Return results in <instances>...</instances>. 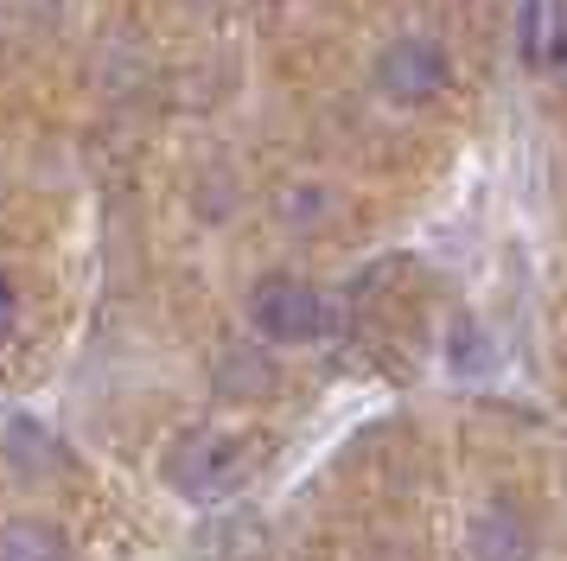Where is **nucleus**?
<instances>
[{
    "instance_id": "423d86ee",
    "label": "nucleus",
    "mask_w": 567,
    "mask_h": 561,
    "mask_svg": "<svg viewBox=\"0 0 567 561\" xmlns=\"http://www.w3.org/2000/svg\"><path fill=\"white\" fill-rule=\"evenodd\" d=\"M446 364H460V370H478V364H491L485 332L472 326V319H460V326L446 332Z\"/></svg>"
},
{
    "instance_id": "20e7f679",
    "label": "nucleus",
    "mask_w": 567,
    "mask_h": 561,
    "mask_svg": "<svg viewBox=\"0 0 567 561\" xmlns=\"http://www.w3.org/2000/svg\"><path fill=\"white\" fill-rule=\"evenodd\" d=\"M465 549H472V561H529L536 530L523 523L516 504H485L472 517V530H465Z\"/></svg>"
},
{
    "instance_id": "f03ea898",
    "label": "nucleus",
    "mask_w": 567,
    "mask_h": 561,
    "mask_svg": "<svg viewBox=\"0 0 567 561\" xmlns=\"http://www.w3.org/2000/svg\"><path fill=\"white\" fill-rule=\"evenodd\" d=\"M249 326L268 338V345H312L326 332V294L300 275H261L249 287Z\"/></svg>"
},
{
    "instance_id": "f257e3e1",
    "label": "nucleus",
    "mask_w": 567,
    "mask_h": 561,
    "mask_svg": "<svg viewBox=\"0 0 567 561\" xmlns=\"http://www.w3.org/2000/svg\"><path fill=\"white\" fill-rule=\"evenodd\" d=\"M261 459H268V440L261 434H185L173 440V453H166V484L179 491L185 504H224L236 498L243 484L261 472Z\"/></svg>"
},
{
    "instance_id": "7ed1b4c3",
    "label": "nucleus",
    "mask_w": 567,
    "mask_h": 561,
    "mask_svg": "<svg viewBox=\"0 0 567 561\" xmlns=\"http://www.w3.org/2000/svg\"><path fill=\"white\" fill-rule=\"evenodd\" d=\"M446 83H453V58H446V45L427 39V32H402V39H389L383 58H377V90H383L389 102H402V109L434 102Z\"/></svg>"
},
{
    "instance_id": "39448f33",
    "label": "nucleus",
    "mask_w": 567,
    "mask_h": 561,
    "mask_svg": "<svg viewBox=\"0 0 567 561\" xmlns=\"http://www.w3.org/2000/svg\"><path fill=\"white\" fill-rule=\"evenodd\" d=\"M0 561H71V536L45 517H13L0 523Z\"/></svg>"
},
{
    "instance_id": "6e6552de",
    "label": "nucleus",
    "mask_w": 567,
    "mask_h": 561,
    "mask_svg": "<svg viewBox=\"0 0 567 561\" xmlns=\"http://www.w3.org/2000/svg\"><path fill=\"white\" fill-rule=\"evenodd\" d=\"M555 71H561V76H567V39H561V51H555Z\"/></svg>"
},
{
    "instance_id": "0eeeda50",
    "label": "nucleus",
    "mask_w": 567,
    "mask_h": 561,
    "mask_svg": "<svg viewBox=\"0 0 567 561\" xmlns=\"http://www.w3.org/2000/svg\"><path fill=\"white\" fill-rule=\"evenodd\" d=\"M13 332H20V280L0 268V345H7Z\"/></svg>"
}]
</instances>
